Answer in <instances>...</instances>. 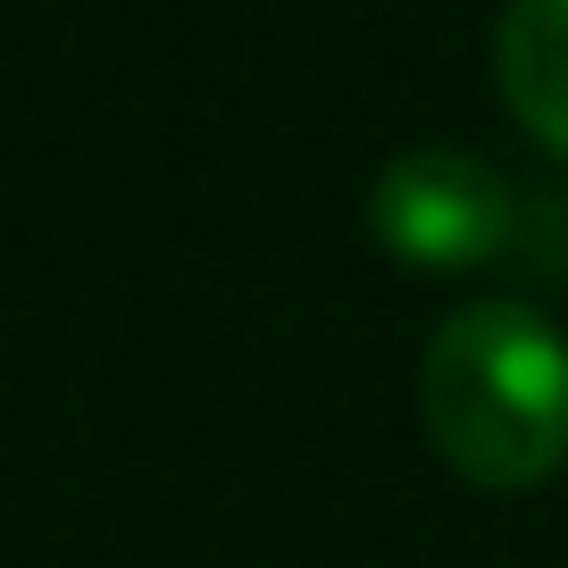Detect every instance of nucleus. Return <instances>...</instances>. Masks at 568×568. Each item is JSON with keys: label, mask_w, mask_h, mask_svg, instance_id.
I'll return each instance as SVG.
<instances>
[{"label": "nucleus", "mask_w": 568, "mask_h": 568, "mask_svg": "<svg viewBox=\"0 0 568 568\" xmlns=\"http://www.w3.org/2000/svg\"><path fill=\"white\" fill-rule=\"evenodd\" d=\"M426 435L485 494H527L568 460V335L527 302H468L418 376Z\"/></svg>", "instance_id": "1"}, {"label": "nucleus", "mask_w": 568, "mask_h": 568, "mask_svg": "<svg viewBox=\"0 0 568 568\" xmlns=\"http://www.w3.org/2000/svg\"><path fill=\"white\" fill-rule=\"evenodd\" d=\"M368 226L409 267H485L518 243V193L477 151H402L368 193Z\"/></svg>", "instance_id": "2"}, {"label": "nucleus", "mask_w": 568, "mask_h": 568, "mask_svg": "<svg viewBox=\"0 0 568 568\" xmlns=\"http://www.w3.org/2000/svg\"><path fill=\"white\" fill-rule=\"evenodd\" d=\"M494 84L501 109L568 160V0H510L494 34Z\"/></svg>", "instance_id": "3"}]
</instances>
